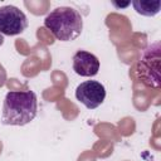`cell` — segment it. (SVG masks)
Masks as SVG:
<instances>
[{"instance_id": "5b68a950", "label": "cell", "mask_w": 161, "mask_h": 161, "mask_svg": "<svg viewBox=\"0 0 161 161\" xmlns=\"http://www.w3.org/2000/svg\"><path fill=\"white\" fill-rule=\"evenodd\" d=\"M75 98L88 109H94L103 103L106 98V88L98 80H86L77 87Z\"/></svg>"}, {"instance_id": "6da1fadb", "label": "cell", "mask_w": 161, "mask_h": 161, "mask_svg": "<svg viewBox=\"0 0 161 161\" xmlns=\"http://www.w3.org/2000/svg\"><path fill=\"white\" fill-rule=\"evenodd\" d=\"M38 113V98L33 91H10L6 93L1 123L6 126H24L30 123Z\"/></svg>"}, {"instance_id": "8992f818", "label": "cell", "mask_w": 161, "mask_h": 161, "mask_svg": "<svg viewBox=\"0 0 161 161\" xmlns=\"http://www.w3.org/2000/svg\"><path fill=\"white\" fill-rule=\"evenodd\" d=\"M73 70L82 77H94L99 70V60L87 50H78L73 55Z\"/></svg>"}, {"instance_id": "ba28073f", "label": "cell", "mask_w": 161, "mask_h": 161, "mask_svg": "<svg viewBox=\"0 0 161 161\" xmlns=\"http://www.w3.org/2000/svg\"><path fill=\"white\" fill-rule=\"evenodd\" d=\"M5 70H4V68H3V65H0V87H3L4 86V83H5Z\"/></svg>"}, {"instance_id": "3957f363", "label": "cell", "mask_w": 161, "mask_h": 161, "mask_svg": "<svg viewBox=\"0 0 161 161\" xmlns=\"http://www.w3.org/2000/svg\"><path fill=\"white\" fill-rule=\"evenodd\" d=\"M138 79L152 88H160V43L148 45L137 64Z\"/></svg>"}, {"instance_id": "277c9868", "label": "cell", "mask_w": 161, "mask_h": 161, "mask_svg": "<svg viewBox=\"0 0 161 161\" xmlns=\"http://www.w3.org/2000/svg\"><path fill=\"white\" fill-rule=\"evenodd\" d=\"M28 28L26 15L14 5L0 6V34L18 35Z\"/></svg>"}, {"instance_id": "52a82bcc", "label": "cell", "mask_w": 161, "mask_h": 161, "mask_svg": "<svg viewBox=\"0 0 161 161\" xmlns=\"http://www.w3.org/2000/svg\"><path fill=\"white\" fill-rule=\"evenodd\" d=\"M132 6L136 10V13H138V14H141L143 16H155L156 14L160 13L161 1L160 0H155V1L133 0L132 1Z\"/></svg>"}, {"instance_id": "7a4b0ae2", "label": "cell", "mask_w": 161, "mask_h": 161, "mask_svg": "<svg viewBox=\"0 0 161 161\" xmlns=\"http://www.w3.org/2000/svg\"><path fill=\"white\" fill-rule=\"evenodd\" d=\"M44 26L50 30L55 39L60 42H72L80 35L83 30V19L74 8L59 6L47 15Z\"/></svg>"}]
</instances>
